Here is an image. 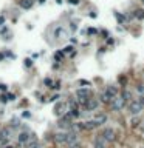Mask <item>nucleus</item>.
<instances>
[{
	"mask_svg": "<svg viewBox=\"0 0 144 148\" xmlns=\"http://www.w3.org/2000/svg\"><path fill=\"white\" fill-rule=\"evenodd\" d=\"M34 5V0H20V8L23 9H29Z\"/></svg>",
	"mask_w": 144,
	"mask_h": 148,
	"instance_id": "f3484780",
	"label": "nucleus"
},
{
	"mask_svg": "<svg viewBox=\"0 0 144 148\" xmlns=\"http://www.w3.org/2000/svg\"><path fill=\"white\" fill-rule=\"evenodd\" d=\"M84 107H85L87 111H94V110H98V107H99V100H98V99H94V97L93 99L90 97L88 100L85 102Z\"/></svg>",
	"mask_w": 144,
	"mask_h": 148,
	"instance_id": "39448f33",
	"label": "nucleus"
},
{
	"mask_svg": "<svg viewBox=\"0 0 144 148\" xmlns=\"http://www.w3.org/2000/svg\"><path fill=\"white\" fill-rule=\"evenodd\" d=\"M141 128H143V131H144V122H141Z\"/></svg>",
	"mask_w": 144,
	"mask_h": 148,
	"instance_id": "7c9ffc66",
	"label": "nucleus"
},
{
	"mask_svg": "<svg viewBox=\"0 0 144 148\" xmlns=\"http://www.w3.org/2000/svg\"><path fill=\"white\" fill-rule=\"evenodd\" d=\"M88 34H96V29H93V28H90V29H88Z\"/></svg>",
	"mask_w": 144,
	"mask_h": 148,
	"instance_id": "cd10ccee",
	"label": "nucleus"
},
{
	"mask_svg": "<svg viewBox=\"0 0 144 148\" xmlns=\"http://www.w3.org/2000/svg\"><path fill=\"white\" fill-rule=\"evenodd\" d=\"M130 123H132V127H133V128H135V127H138V125H139V123H141V122H139V119H138V117H136V116H135V117H133V119H132V120H130Z\"/></svg>",
	"mask_w": 144,
	"mask_h": 148,
	"instance_id": "412c9836",
	"label": "nucleus"
},
{
	"mask_svg": "<svg viewBox=\"0 0 144 148\" xmlns=\"http://www.w3.org/2000/svg\"><path fill=\"white\" fill-rule=\"evenodd\" d=\"M84 125H85V130H94V128H98L99 125L96 123V120L94 119H92V120H87V122H84Z\"/></svg>",
	"mask_w": 144,
	"mask_h": 148,
	"instance_id": "ddd939ff",
	"label": "nucleus"
},
{
	"mask_svg": "<svg viewBox=\"0 0 144 148\" xmlns=\"http://www.w3.org/2000/svg\"><path fill=\"white\" fill-rule=\"evenodd\" d=\"M70 148H81V145L76 142V143H73V145H70Z\"/></svg>",
	"mask_w": 144,
	"mask_h": 148,
	"instance_id": "bb28decb",
	"label": "nucleus"
},
{
	"mask_svg": "<svg viewBox=\"0 0 144 148\" xmlns=\"http://www.w3.org/2000/svg\"><path fill=\"white\" fill-rule=\"evenodd\" d=\"M45 85H48V86H50V88H51V85H53V80H51V79H45Z\"/></svg>",
	"mask_w": 144,
	"mask_h": 148,
	"instance_id": "4be33fe9",
	"label": "nucleus"
},
{
	"mask_svg": "<svg viewBox=\"0 0 144 148\" xmlns=\"http://www.w3.org/2000/svg\"><path fill=\"white\" fill-rule=\"evenodd\" d=\"M133 17L139 19V20H143V19H144V9H136L135 13H133Z\"/></svg>",
	"mask_w": 144,
	"mask_h": 148,
	"instance_id": "6ab92c4d",
	"label": "nucleus"
},
{
	"mask_svg": "<svg viewBox=\"0 0 144 148\" xmlns=\"http://www.w3.org/2000/svg\"><path fill=\"white\" fill-rule=\"evenodd\" d=\"M139 2H141V3H143V5H144V0H139Z\"/></svg>",
	"mask_w": 144,
	"mask_h": 148,
	"instance_id": "473e14b6",
	"label": "nucleus"
},
{
	"mask_svg": "<svg viewBox=\"0 0 144 148\" xmlns=\"http://www.w3.org/2000/svg\"><path fill=\"white\" fill-rule=\"evenodd\" d=\"M76 97H78V102L81 105H85V102L92 97V91L87 90V88H79L76 90Z\"/></svg>",
	"mask_w": 144,
	"mask_h": 148,
	"instance_id": "f257e3e1",
	"label": "nucleus"
},
{
	"mask_svg": "<svg viewBox=\"0 0 144 148\" xmlns=\"http://www.w3.org/2000/svg\"><path fill=\"white\" fill-rule=\"evenodd\" d=\"M105 93L110 94L112 97H118V88H116V86H113V85H109L107 88H105Z\"/></svg>",
	"mask_w": 144,
	"mask_h": 148,
	"instance_id": "f8f14e48",
	"label": "nucleus"
},
{
	"mask_svg": "<svg viewBox=\"0 0 144 148\" xmlns=\"http://www.w3.org/2000/svg\"><path fill=\"white\" fill-rule=\"evenodd\" d=\"M115 17H116V20H118L119 23H124V22H126V17H124L121 13H115Z\"/></svg>",
	"mask_w": 144,
	"mask_h": 148,
	"instance_id": "aec40b11",
	"label": "nucleus"
},
{
	"mask_svg": "<svg viewBox=\"0 0 144 148\" xmlns=\"http://www.w3.org/2000/svg\"><path fill=\"white\" fill-rule=\"evenodd\" d=\"M119 97L123 99L124 102H129V100L132 99V93H130L129 90H126V88H124L123 91H121V96H119Z\"/></svg>",
	"mask_w": 144,
	"mask_h": 148,
	"instance_id": "2eb2a0df",
	"label": "nucleus"
},
{
	"mask_svg": "<svg viewBox=\"0 0 144 148\" xmlns=\"http://www.w3.org/2000/svg\"><path fill=\"white\" fill-rule=\"evenodd\" d=\"M56 59H60V57H64V52L62 51H59V52H56V56H54Z\"/></svg>",
	"mask_w": 144,
	"mask_h": 148,
	"instance_id": "5701e85b",
	"label": "nucleus"
},
{
	"mask_svg": "<svg viewBox=\"0 0 144 148\" xmlns=\"http://www.w3.org/2000/svg\"><path fill=\"white\" fill-rule=\"evenodd\" d=\"M101 137L104 139L105 142H115V140H116V133H115L113 128H105V130L102 131Z\"/></svg>",
	"mask_w": 144,
	"mask_h": 148,
	"instance_id": "7ed1b4c3",
	"label": "nucleus"
},
{
	"mask_svg": "<svg viewBox=\"0 0 144 148\" xmlns=\"http://www.w3.org/2000/svg\"><path fill=\"white\" fill-rule=\"evenodd\" d=\"M3 22H5V19H3V17H0V25H2Z\"/></svg>",
	"mask_w": 144,
	"mask_h": 148,
	"instance_id": "c756f323",
	"label": "nucleus"
},
{
	"mask_svg": "<svg viewBox=\"0 0 144 148\" xmlns=\"http://www.w3.org/2000/svg\"><path fill=\"white\" fill-rule=\"evenodd\" d=\"M65 108H67V105H65V104H58V105L54 107V114H58V116L64 114V113H65L64 110H65Z\"/></svg>",
	"mask_w": 144,
	"mask_h": 148,
	"instance_id": "dca6fc26",
	"label": "nucleus"
},
{
	"mask_svg": "<svg viewBox=\"0 0 144 148\" xmlns=\"http://www.w3.org/2000/svg\"><path fill=\"white\" fill-rule=\"evenodd\" d=\"M29 140H31V134H29L28 131H22L20 134H19V145H25Z\"/></svg>",
	"mask_w": 144,
	"mask_h": 148,
	"instance_id": "423d86ee",
	"label": "nucleus"
},
{
	"mask_svg": "<svg viewBox=\"0 0 144 148\" xmlns=\"http://www.w3.org/2000/svg\"><path fill=\"white\" fill-rule=\"evenodd\" d=\"M5 148H14L13 145H8V147H5Z\"/></svg>",
	"mask_w": 144,
	"mask_h": 148,
	"instance_id": "2f4dec72",
	"label": "nucleus"
},
{
	"mask_svg": "<svg viewBox=\"0 0 144 148\" xmlns=\"http://www.w3.org/2000/svg\"><path fill=\"white\" fill-rule=\"evenodd\" d=\"M138 93H141V94L144 93V85H139L138 86Z\"/></svg>",
	"mask_w": 144,
	"mask_h": 148,
	"instance_id": "393cba45",
	"label": "nucleus"
},
{
	"mask_svg": "<svg viewBox=\"0 0 144 148\" xmlns=\"http://www.w3.org/2000/svg\"><path fill=\"white\" fill-rule=\"evenodd\" d=\"M78 2H79V0H70V3H73V5H76Z\"/></svg>",
	"mask_w": 144,
	"mask_h": 148,
	"instance_id": "c85d7f7f",
	"label": "nucleus"
},
{
	"mask_svg": "<svg viewBox=\"0 0 144 148\" xmlns=\"http://www.w3.org/2000/svg\"><path fill=\"white\" fill-rule=\"evenodd\" d=\"M113 99H115V97H112L110 94H107L105 91H104V93H102L101 96H99V100L102 102V104H110V102L113 100Z\"/></svg>",
	"mask_w": 144,
	"mask_h": 148,
	"instance_id": "9b49d317",
	"label": "nucleus"
},
{
	"mask_svg": "<svg viewBox=\"0 0 144 148\" xmlns=\"http://www.w3.org/2000/svg\"><path fill=\"white\" fill-rule=\"evenodd\" d=\"M124 107H126V102H124L121 97H115V99L110 102V108H112V111H115V113L121 111Z\"/></svg>",
	"mask_w": 144,
	"mask_h": 148,
	"instance_id": "20e7f679",
	"label": "nucleus"
},
{
	"mask_svg": "<svg viewBox=\"0 0 144 148\" xmlns=\"http://www.w3.org/2000/svg\"><path fill=\"white\" fill-rule=\"evenodd\" d=\"M138 102H139V104H141L143 107H144V96H141V97H139V99H138Z\"/></svg>",
	"mask_w": 144,
	"mask_h": 148,
	"instance_id": "a878e982",
	"label": "nucleus"
},
{
	"mask_svg": "<svg viewBox=\"0 0 144 148\" xmlns=\"http://www.w3.org/2000/svg\"><path fill=\"white\" fill-rule=\"evenodd\" d=\"M143 108L144 107L138 100H130V104H129V113H130L132 116H138L139 113L143 111Z\"/></svg>",
	"mask_w": 144,
	"mask_h": 148,
	"instance_id": "f03ea898",
	"label": "nucleus"
},
{
	"mask_svg": "<svg viewBox=\"0 0 144 148\" xmlns=\"http://www.w3.org/2000/svg\"><path fill=\"white\" fill-rule=\"evenodd\" d=\"M54 37H56V39H65V37H67V31L62 28V26H58V28L54 29Z\"/></svg>",
	"mask_w": 144,
	"mask_h": 148,
	"instance_id": "6e6552de",
	"label": "nucleus"
},
{
	"mask_svg": "<svg viewBox=\"0 0 144 148\" xmlns=\"http://www.w3.org/2000/svg\"><path fill=\"white\" fill-rule=\"evenodd\" d=\"M93 148H105V140L102 137H96L93 142Z\"/></svg>",
	"mask_w": 144,
	"mask_h": 148,
	"instance_id": "4468645a",
	"label": "nucleus"
},
{
	"mask_svg": "<svg viewBox=\"0 0 144 148\" xmlns=\"http://www.w3.org/2000/svg\"><path fill=\"white\" fill-rule=\"evenodd\" d=\"M94 120H96V123L99 125V127H102V125L107 122V114H104V113H101V114H96V116H94Z\"/></svg>",
	"mask_w": 144,
	"mask_h": 148,
	"instance_id": "1a4fd4ad",
	"label": "nucleus"
},
{
	"mask_svg": "<svg viewBox=\"0 0 144 148\" xmlns=\"http://www.w3.org/2000/svg\"><path fill=\"white\" fill-rule=\"evenodd\" d=\"M73 51V46H67V48H64V52H71Z\"/></svg>",
	"mask_w": 144,
	"mask_h": 148,
	"instance_id": "b1692460",
	"label": "nucleus"
},
{
	"mask_svg": "<svg viewBox=\"0 0 144 148\" xmlns=\"http://www.w3.org/2000/svg\"><path fill=\"white\" fill-rule=\"evenodd\" d=\"M26 148H40V143L37 142L36 139H31L28 143H26Z\"/></svg>",
	"mask_w": 144,
	"mask_h": 148,
	"instance_id": "a211bd4d",
	"label": "nucleus"
},
{
	"mask_svg": "<svg viewBox=\"0 0 144 148\" xmlns=\"http://www.w3.org/2000/svg\"><path fill=\"white\" fill-rule=\"evenodd\" d=\"M76 142H78V133L76 131H68L65 143H68V147H70V145H73V143H76Z\"/></svg>",
	"mask_w": 144,
	"mask_h": 148,
	"instance_id": "0eeeda50",
	"label": "nucleus"
},
{
	"mask_svg": "<svg viewBox=\"0 0 144 148\" xmlns=\"http://www.w3.org/2000/svg\"><path fill=\"white\" fill-rule=\"evenodd\" d=\"M54 140L58 143H65L67 140V133H56L54 134Z\"/></svg>",
	"mask_w": 144,
	"mask_h": 148,
	"instance_id": "9d476101",
	"label": "nucleus"
}]
</instances>
